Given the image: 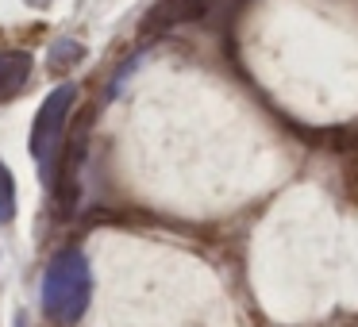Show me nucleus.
<instances>
[{"label": "nucleus", "mask_w": 358, "mask_h": 327, "mask_svg": "<svg viewBox=\"0 0 358 327\" xmlns=\"http://www.w3.org/2000/svg\"><path fill=\"white\" fill-rule=\"evenodd\" d=\"M31 54H24V50H0V104L12 101L16 93H24L27 81H31Z\"/></svg>", "instance_id": "3"}, {"label": "nucleus", "mask_w": 358, "mask_h": 327, "mask_svg": "<svg viewBox=\"0 0 358 327\" xmlns=\"http://www.w3.org/2000/svg\"><path fill=\"white\" fill-rule=\"evenodd\" d=\"M78 101V85H58L35 112V131H31V154L39 162V177L47 189H58V147H62L66 116Z\"/></svg>", "instance_id": "2"}, {"label": "nucleus", "mask_w": 358, "mask_h": 327, "mask_svg": "<svg viewBox=\"0 0 358 327\" xmlns=\"http://www.w3.org/2000/svg\"><path fill=\"white\" fill-rule=\"evenodd\" d=\"M89 296H93V273L81 250L66 247L50 258L47 273H43V308L58 324H73L85 316Z\"/></svg>", "instance_id": "1"}, {"label": "nucleus", "mask_w": 358, "mask_h": 327, "mask_svg": "<svg viewBox=\"0 0 358 327\" xmlns=\"http://www.w3.org/2000/svg\"><path fill=\"white\" fill-rule=\"evenodd\" d=\"M12 216H16V181L8 166L0 162V224H12Z\"/></svg>", "instance_id": "4"}]
</instances>
